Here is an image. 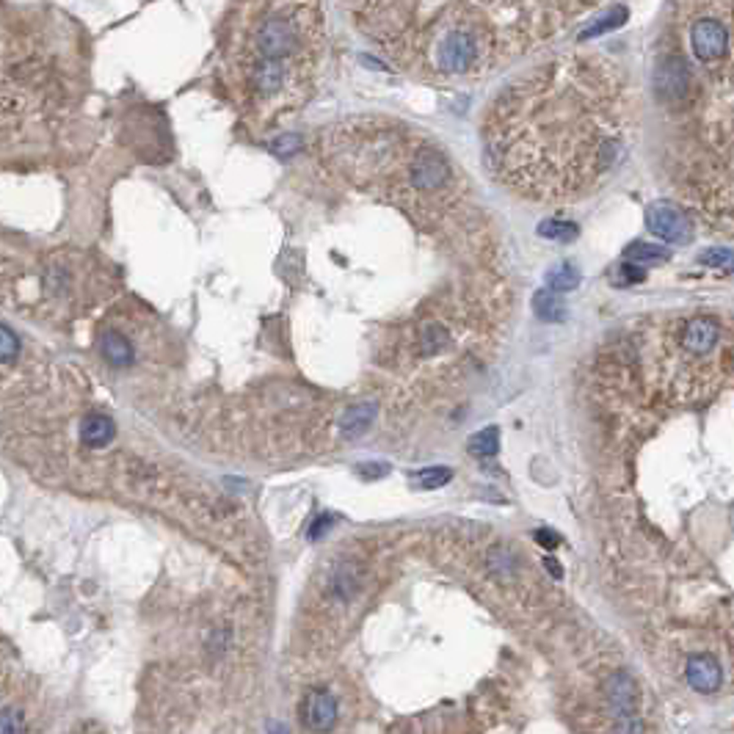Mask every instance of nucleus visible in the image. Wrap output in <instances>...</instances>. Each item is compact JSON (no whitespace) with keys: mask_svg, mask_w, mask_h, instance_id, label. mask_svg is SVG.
I'll return each mask as SVG.
<instances>
[{"mask_svg":"<svg viewBox=\"0 0 734 734\" xmlns=\"http://www.w3.org/2000/svg\"><path fill=\"white\" fill-rule=\"evenodd\" d=\"M535 542H539L544 550H555V547L560 544V535L544 527V530H535Z\"/></svg>","mask_w":734,"mask_h":734,"instance_id":"obj_27","label":"nucleus"},{"mask_svg":"<svg viewBox=\"0 0 734 734\" xmlns=\"http://www.w3.org/2000/svg\"><path fill=\"white\" fill-rule=\"evenodd\" d=\"M323 39V9L315 4L243 6L230 69L249 125H276L313 97Z\"/></svg>","mask_w":734,"mask_h":734,"instance_id":"obj_4","label":"nucleus"},{"mask_svg":"<svg viewBox=\"0 0 734 734\" xmlns=\"http://www.w3.org/2000/svg\"><path fill=\"white\" fill-rule=\"evenodd\" d=\"M533 309H535V315L547 323H558L567 318V304H563V298L558 293H552L547 288L533 296Z\"/></svg>","mask_w":734,"mask_h":734,"instance_id":"obj_16","label":"nucleus"},{"mask_svg":"<svg viewBox=\"0 0 734 734\" xmlns=\"http://www.w3.org/2000/svg\"><path fill=\"white\" fill-rule=\"evenodd\" d=\"M721 6H696V17L688 25V45L693 53V61L704 67H721L729 64V50H731V34L726 14L718 17Z\"/></svg>","mask_w":734,"mask_h":734,"instance_id":"obj_6","label":"nucleus"},{"mask_svg":"<svg viewBox=\"0 0 734 734\" xmlns=\"http://www.w3.org/2000/svg\"><path fill=\"white\" fill-rule=\"evenodd\" d=\"M544 567L550 569V575H552V577H560V575H563L560 563H558V560H552V558H547V560H544Z\"/></svg>","mask_w":734,"mask_h":734,"instance_id":"obj_28","label":"nucleus"},{"mask_svg":"<svg viewBox=\"0 0 734 734\" xmlns=\"http://www.w3.org/2000/svg\"><path fill=\"white\" fill-rule=\"evenodd\" d=\"M100 348H102L105 359H108L110 364H117V367H127V364L133 362V343L127 340L125 334H119V331H114V329L102 334Z\"/></svg>","mask_w":734,"mask_h":734,"instance_id":"obj_14","label":"nucleus"},{"mask_svg":"<svg viewBox=\"0 0 734 734\" xmlns=\"http://www.w3.org/2000/svg\"><path fill=\"white\" fill-rule=\"evenodd\" d=\"M301 721L313 731H331L337 723V701L329 690H309L301 701Z\"/></svg>","mask_w":734,"mask_h":734,"instance_id":"obj_9","label":"nucleus"},{"mask_svg":"<svg viewBox=\"0 0 734 734\" xmlns=\"http://www.w3.org/2000/svg\"><path fill=\"white\" fill-rule=\"evenodd\" d=\"M362 588V569L356 560H340L329 577V597L337 602H351Z\"/></svg>","mask_w":734,"mask_h":734,"instance_id":"obj_12","label":"nucleus"},{"mask_svg":"<svg viewBox=\"0 0 734 734\" xmlns=\"http://www.w3.org/2000/svg\"><path fill=\"white\" fill-rule=\"evenodd\" d=\"M450 477H453V472H450L447 467H431V469L417 472V484L422 489H439V486L450 484Z\"/></svg>","mask_w":734,"mask_h":734,"instance_id":"obj_23","label":"nucleus"},{"mask_svg":"<svg viewBox=\"0 0 734 734\" xmlns=\"http://www.w3.org/2000/svg\"><path fill=\"white\" fill-rule=\"evenodd\" d=\"M608 701L618 715H635L640 704L638 682L627 671H616L608 680Z\"/></svg>","mask_w":734,"mask_h":734,"instance_id":"obj_10","label":"nucleus"},{"mask_svg":"<svg viewBox=\"0 0 734 734\" xmlns=\"http://www.w3.org/2000/svg\"><path fill=\"white\" fill-rule=\"evenodd\" d=\"M632 135L630 80L613 61L580 53L508 83L484 122L492 175L533 202H575L599 191Z\"/></svg>","mask_w":734,"mask_h":734,"instance_id":"obj_1","label":"nucleus"},{"mask_svg":"<svg viewBox=\"0 0 734 734\" xmlns=\"http://www.w3.org/2000/svg\"><path fill=\"white\" fill-rule=\"evenodd\" d=\"M0 734H25V715L17 707L0 710Z\"/></svg>","mask_w":734,"mask_h":734,"instance_id":"obj_24","label":"nucleus"},{"mask_svg":"<svg viewBox=\"0 0 734 734\" xmlns=\"http://www.w3.org/2000/svg\"><path fill=\"white\" fill-rule=\"evenodd\" d=\"M547 290L558 293V290H575L580 285V271L572 263H560L547 273Z\"/></svg>","mask_w":734,"mask_h":734,"instance_id":"obj_20","label":"nucleus"},{"mask_svg":"<svg viewBox=\"0 0 734 734\" xmlns=\"http://www.w3.org/2000/svg\"><path fill=\"white\" fill-rule=\"evenodd\" d=\"M646 227L652 235L668 243H690L693 241V218L671 200H657L646 208Z\"/></svg>","mask_w":734,"mask_h":734,"instance_id":"obj_8","label":"nucleus"},{"mask_svg":"<svg viewBox=\"0 0 734 734\" xmlns=\"http://www.w3.org/2000/svg\"><path fill=\"white\" fill-rule=\"evenodd\" d=\"M583 4H362L359 28L404 72L453 83L484 77L569 20Z\"/></svg>","mask_w":734,"mask_h":734,"instance_id":"obj_2","label":"nucleus"},{"mask_svg":"<svg viewBox=\"0 0 734 734\" xmlns=\"http://www.w3.org/2000/svg\"><path fill=\"white\" fill-rule=\"evenodd\" d=\"M671 257V251L655 243L638 241L624 249V265H648V263H665Z\"/></svg>","mask_w":734,"mask_h":734,"instance_id":"obj_17","label":"nucleus"},{"mask_svg":"<svg viewBox=\"0 0 734 734\" xmlns=\"http://www.w3.org/2000/svg\"><path fill=\"white\" fill-rule=\"evenodd\" d=\"M539 235L547 238V241L569 243V241H577L580 227H577V224H572V221H563V218H547L544 224H539Z\"/></svg>","mask_w":734,"mask_h":734,"instance_id":"obj_19","label":"nucleus"},{"mask_svg":"<svg viewBox=\"0 0 734 734\" xmlns=\"http://www.w3.org/2000/svg\"><path fill=\"white\" fill-rule=\"evenodd\" d=\"M696 86V75L688 64L685 55L680 53H668L657 61L655 67V89L660 94V100H665L668 105L685 102L690 100Z\"/></svg>","mask_w":734,"mask_h":734,"instance_id":"obj_7","label":"nucleus"},{"mask_svg":"<svg viewBox=\"0 0 734 734\" xmlns=\"http://www.w3.org/2000/svg\"><path fill=\"white\" fill-rule=\"evenodd\" d=\"M114 434H117L114 420L105 414H89L80 422V439L89 447H105L110 439H114Z\"/></svg>","mask_w":734,"mask_h":734,"instance_id":"obj_13","label":"nucleus"},{"mask_svg":"<svg viewBox=\"0 0 734 734\" xmlns=\"http://www.w3.org/2000/svg\"><path fill=\"white\" fill-rule=\"evenodd\" d=\"M613 734H643V723L638 721V715H618Z\"/></svg>","mask_w":734,"mask_h":734,"instance_id":"obj_26","label":"nucleus"},{"mask_svg":"<svg viewBox=\"0 0 734 734\" xmlns=\"http://www.w3.org/2000/svg\"><path fill=\"white\" fill-rule=\"evenodd\" d=\"M630 17V9L624 6H610L605 17H599V22H594L591 28H585V31L580 34V39H591V37H602L605 31H610V28H618V25H624Z\"/></svg>","mask_w":734,"mask_h":734,"instance_id":"obj_21","label":"nucleus"},{"mask_svg":"<svg viewBox=\"0 0 734 734\" xmlns=\"http://www.w3.org/2000/svg\"><path fill=\"white\" fill-rule=\"evenodd\" d=\"M657 367L676 401L713 398L731 373L729 323L715 315L673 321L660 340Z\"/></svg>","mask_w":734,"mask_h":734,"instance_id":"obj_5","label":"nucleus"},{"mask_svg":"<svg viewBox=\"0 0 734 734\" xmlns=\"http://www.w3.org/2000/svg\"><path fill=\"white\" fill-rule=\"evenodd\" d=\"M323 155L356 191L401 208L426 230L444 227L467 205L469 185L450 155L409 125L359 117L329 127Z\"/></svg>","mask_w":734,"mask_h":734,"instance_id":"obj_3","label":"nucleus"},{"mask_svg":"<svg viewBox=\"0 0 734 734\" xmlns=\"http://www.w3.org/2000/svg\"><path fill=\"white\" fill-rule=\"evenodd\" d=\"M497 450H500V431L494 426L484 428V431H477L469 442V453L475 456H481V459H492L497 456Z\"/></svg>","mask_w":734,"mask_h":734,"instance_id":"obj_22","label":"nucleus"},{"mask_svg":"<svg viewBox=\"0 0 734 734\" xmlns=\"http://www.w3.org/2000/svg\"><path fill=\"white\" fill-rule=\"evenodd\" d=\"M685 676L693 690L698 693H715L721 688V665L713 655H696L688 660Z\"/></svg>","mask_w":734,"mask_h":734,"instance_id":"obj_11","label":"nucleus"},{"mask_svg":"<svg viewBox=\"0 0 734 734\" xmlns=\"http://www.w3.org/2000/svg\"><path fill=\"white\" fill-rule=\"evenodd\" d=\"M486 567L494 577L505 580V577H514L517 575V555L511 552V547L505 544H494L489 552H486Z\"/></svg>","mask_w":734,"mask_h":734,"instance_id":"obj_18","label":"nucleus"},{"mask_svg":"<svg viewBox=\"0 0 734 734\" xmlns=\"http://www.w3.org/2000/svg\"><path fill=\"white\" fill-rule=\"evenodd\" d=\"M20 351L17 334L9 326H0V362H12Z\"/></svg>","mask_w":734,"mask_h":734,"instance_id":"obj_25","label":"nucleus"},{"mask_svg":"<svg viewBox=\"0 0 734 734\" xmlns=\"http://www.w3.org/2000/svg\"><path fill=\"white\" fill-rule=\"evenodd\" d=\"M373 417H376V404H359V406H351V409L340 417V431H343V436H348V439L359 436L362 431L371 428Z\"/></svg>","mask_w":734,"mask_h":734,"instance_id":"obj_15","label":"nucleus"}]
</instances>
